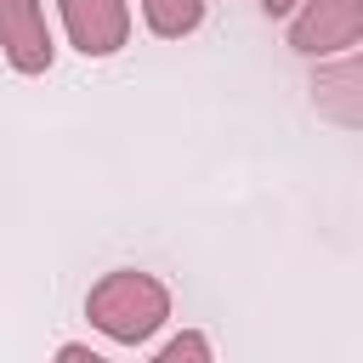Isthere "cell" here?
<instances>
[{"label": "cell", "instance_id": "6da1fadb", "mask_svg": "<svg viewBox=\"0 0 363 363\" xmlns=\"http://www.w3.org/2000/svg\"><path fill=\"white\" fill-rule=\"evenodd\" d=\"M85 318H91L102 335H113L119 346H136V340H147V335L170 318V295H164V284L147 278V272H108V278L85 295Z\"/></svg>", "mask_w": 363, "mask_h": 363}, {"label": "cell", "instance_id": "7a4b0ae2", "mask_svg": "<svg viewBox=\"0 0 363 363\" xmlns=\"http://www.w3.org/2000/svg\"><path fill=\"white\" fill-rule=\"evenodd\" d=\"M363 40V0H306V11L289 28V45L306 57L352 51Z\"/></svg>", "mask_w": 363, "mask_h": 363}, {"label": "cell", "instance_id": "3957f363", "mask_svg": "<svg viewBox=\"0 0 363 363\" xmlns=\"http://www.w3.org/2000/svg\"><path fill=\"white\" fill-rule=\"evenodd\" d=\"M62 6V23H68V40L85 51V57H108L125 45L130 34V11L125 0H57Z\"/></svg>", "mask_w": 363, "mask_h": 363}, {"label": "cell", "instance_id": "277c9868", "mask_svg": "<svg viewBox=\"0 0 363 363\" xmlns=\"http://www.w3.org/2000/svg\"><path fill=\"white\" fill-rule=\"evenodd\" d=\"M0 45H6L11 68H23V74L51 68V34H45L40 0H0Z\"/></svg>", "mask_w": 363, "mask_h": 363}, {"label": "cell", "instance_id": "5b68a950", "mask_svg": "<svg viewBox=\"0 0 363 363\" xmlns=\"http://www.w3.org/2000/svg\"><path fill=\"white\" fill-rule=\"evenodd\" d=\"M357 85H363V74H357V57L346 51L329 74H318V102H323L340 125H357V119H363V96H357Z\"/></svg>", "mask_w": 363, "mask_h": 363}, {"label": "cell", "instance_id": "8992f818", "mask_svg": "<svg viewBox=\"0 0 363 363\" xmlns=\"http://www.w3.org/2000/svg\"><path fill=\"white\" fill-rule=\"evenodd\" d=\"M142 11H147V28H153V34L182 40V34H193V28H199L204 0H142Z\"/></svg>", "mask_w": 363, "mask_h": 363}, {"label": "cell", "instance_id": "52a82bcc", "mask_svg": "<svg viewBox=\"0 0 363 363\" xmlns=\"http://www.w3.org/2000/svg\"><path fill=\"white\" fill-rule=\"evenodd\" d=\"M182 357H199V363H204V357H210V340H204V335H176V340L159 352V363H182Z\"/></svg>", "mask_w": 363, "mask_h": 363}, {"label": "cell", "instance_id": "ba28073f", "mask_svg": "<svg viewBox=\"0 0 363 363\" xmlns=\"http://www.w3.org/2000/svg\"><path fill=\"white\" fill-rule=\"evenodd\" d=\"M62 357L68 363H96V352H85V346H62Z\"/></svg>", "mask_w": 363, "mask_h": 363}, {"label": "cell", "instance_id": "9c48e42d", "mask_svg": "<svg viewBox=\"0 0 363 363\" xmlns=\"http://www.w3.org/2000/svg\"><path fill=\"white\" fill-rule=\"evenodd\" d=\"M261 6H267V11H272V17H278V11H289V6H295V0H261Z\"/></svg>", "mask_w": 363, "mask_h": 363}]
</instances>
